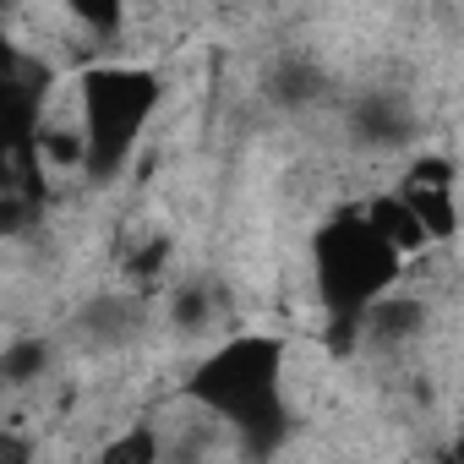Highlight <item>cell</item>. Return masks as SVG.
Listing matches in <instances>:
<instances>
[{
	"label": "cell",
	"instance_id": "1",
	"mask_svg": "<svg viewBox=\"0 0 464 464\" xmlns=\"http://www.w3.org/2000/svg\"><path fill=\"white\" fill-rule=\"evenodd\" d=\"M317 290L328 301V312L339 317V328H355L366 317V306L377 295H388L393 274H399V252L382 241V229L361 213V218H334L317 246Z\"/></svg>",
	"mask_w": 464,
	"mask_h": 464
},
{
	"label": "cell",
	"instance_id": "2",
	"mask_svg": "<svg viewBox=\"0 0 464 464\" xmlns=\"http://www.w3.org/2000/svg\"><path fill=\"white\" fill-rule=\"evenodd\" d=\"M279 344L263 339V334H246V339H229L213 361H202L191 393L224 415L229 426L241 431H263V426H279Z\"/></svg>",
	"mask_w": 464,
	"mask_h": 464
},
{
	"label": "cell",
	"instance_id": "3",
	"mask_svg": "<svg viewBox=\"0 0 464 464\" xmlns=\"http://www.w3.org/2000/svg\"><path fill=\"white\" fill-rule=\"evenodd\" d=\"M153 104H159V77H148V72L99 66L82 77V131H88V159L99 175H110L131 153Z\"/></svg>",
	"mask_w": 464,
	"mask_h": 464
},
{
	"label": "cell",
	"instance_id": "4",
	"mask_svg": "<svg viewBox=\"0 0 464 464\" xmlns=\"http://www.w3.org/2000/svg\"><path fill=\"white\" fill-rule=\"evenodd\" d=\"M366 218L382 229V241H388L399 257H410V252H426V246H431V229L415 218V208H410L404 197H377V202L366 208Z\"/></svg>",
	"mask_w": 464,
	"mask_h": 464
},
{
	"label": "cell",
	"instance_id": "5",
	"mask_svg": "<svg viewBox=\"0 0 464 464\" xmlns=\"http://www.w3.org/2000/svg\"><path fill=\"white\" fill-rule=\"evenodd\" d=\"M350 131L361 137V142H372V148H393V142H404L410 137V115H404V104L399 99H361L355 104V115H350Z\"/></svg>",
	"mask_w": 464,
	"mask_h": 464
},
{
	"label": "cell",
	"instance_id": "6",
	"mask_svg": "<svg viewBox=\"0 0 464 464\" xmlns=\"http://www.w3.org/2000/svg\"><path fill=\"white\" fill-rule=\"evenodd\" d=\"M361 323H366L377 339H388V344H393V339H410V334L426 323V306H420V301H410V295H377V301L366 306V317H361Z\"/></svg>",
	"mask_w": 464,
	"mask_h": 464
},
{
	"label": "cell",
	"instance_id": "7",
	"mask_svg": "<svg viewBox=\"0 0 464 464\" xmlns=\"http://www.w3.org/2000/svg\"><path fill=\"white\" fill-rule=\"evenodd\" d=\"M268 93H274L279 104L301 110L306 99H317V93H323V77H317L306 61H285V66H274V72H268Z\"/></svg>",
	"mask_w": 464,
	"mask_h": 464
},
{
	"label": "cell",
	"instance_id": "8",
	"mask_svg": "<svg viewBox=\"0 0 464 464\" xmlns=\"http://www.w3.org/2000/svg\"><path fill=\"white\" fill-rule=\"evenodd\" d=\"M44 361H50L44 339H17V344L6 350V382H12V388H23V382L44 377Z\"/></svg>",
	"mask_w": 464,
	"mask_h": 464
},
{
	"label": "cell",
	"instance_id": "9",
	"mask_svg": "<svg viewBox=\"0 0 464 464\" xmlns=\"http://www.w3.org/2000/svg\"><path fill=\"white\" fill-rule=\"evenodd\" d=\"M169 317H175V328H180V334H202V328H208V317H213V295H208V290H175Z\"/></svg>",
	"mask_w": 464,
	"mask_h": 464
},
{
	"label": "cell",
	"instance_id": "10",
	"mask_svg": "<svg viewBox=\"0 0 464 464\" xmlns=\"http://www.w3.org/2000/svg\"><path fill=\"white\" fill-rule=\"evenodd\" d=\"M66 6H72V17H77L82 28H93V34H115L126 0H66Z\"/></svg>",
	"mask_w": 464,
	"mask_h": 464
},
{
	"label": "cell",
	"instance_id": "11",
	"mask_svg": "<svg viewBox=\"0 0 464 464\" xmlns=\"http://www.w3.org/2000/svg\"><path fill=\"white\" fill-rule=\"evenodd\" d=\"M153 453H159V442H153L148 431H137V437H126V442H115V448H110L104 459H153Z\"/></svg>",
	"mask_w": 464,
	"mask_h": 464
}]
</instances>
